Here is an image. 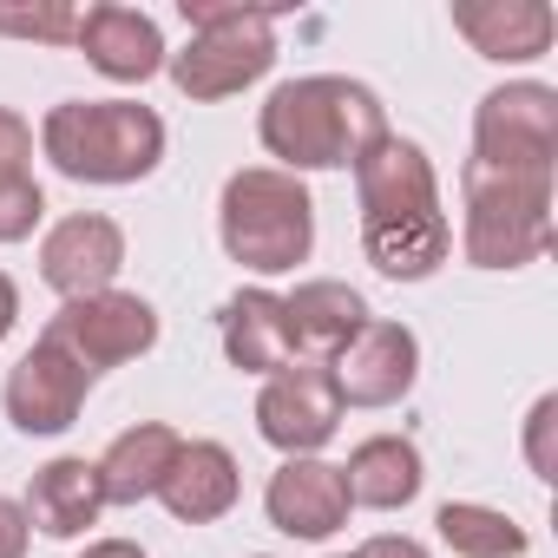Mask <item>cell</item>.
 Returning <instances> with one entry per match:
<instances>
[{
	"instance_id": "6da1fadb",
	"label": "cell",
	"mask_w": 558,
	"mask_h": 558,
	"mask_svg": "<svg viewBox=\"0 0 558 558\" xmlns=\"http://www.w3.org/2000/svg\"><path fill=\"white\" fill-rule=\"evenodd\" d=\"M256 138L276 158V171H290V178L349 171L375 138H388V106L375 86H362L349 73H303L263 99Z\"/></svg>"
},
{
	"instance_id": "7a4b0ae2",
	"label": "cell",
	"mask_w": 558,
	"mask_h": 558,
	"mask_svg": "<svg viewBox=\"0 0 558 558\" xmlns=\"http://www.w3.org/2000/svg\"><path fill=\"white\" fill-rule=\"evenodd\" d=\"M40 151L73 184H138L165 165V119L138 99H60L40 119Z\"/></svg>"
},
{
	"instance_id": "3957f363",
	"label": "cell",
	"mask_w": 558,
	"mask_h": 558,
	"mask_svg": "<svg viewBox=\"0 0 558 558\" xmlns=\"http://www.w3.org/2000/svg\"><path fill=\"white\" fill-rule=\"evenodd\" d=\"M217 236H223L230 263H243L256 276H283V269L310 263V250H316V197L303 178L276 171V165H243L223 178Z\"/></svg>"
},
{
	"instance_id": "277c9868",
	"label": "cell",
	"mask_w": 558,
	"mask_h": 558,
	"mask_svg": "<svg viewBox=\"0 0 558 558\" xmlns=\"http://www.w3.org/2000/svg\"><path fill=\"white\" fill-rule=\"evenodd\" d=\"M460 256L473 269H525L551 250V178L460 165Z\"/></svg>"
},
{
	"instance_id": "5b68a950",
	"label": "cell",
	"mask_w": 558,
	"mask_h": 558,
	"mask_svg": "<svg viewBox=\"0 0 558 558\" xmlns=\"http://www.w3.org/2000/svg\"><path fill=\"white\" fill-rule=\"evenodd\" d=\"M178 14L191 27V47L165 53V73H171V86L184 99L217 106V99H236L243 86L269 80V66H276V14L217 8V0H184Z\"/></svg>"
},
{
	"instance_id": "8992f818",
	"label": "cell",
	"mask_w": 558,
	"mask_h": 558,
	"mask_svg": "<svg viewBox=\"0 0 558 558\" xmlns=\"http://www.w3.org/2000/svg\"><path fill=\"white\" fill-rule=\"evenodd\" d=\"M40 342H53L60 355H73L93 381L106 368H125L138 355L158 349V310L132 290H99V296H80V303H60L40 329Z\"/></svg>"
},
{
	"instance_id": "52a82bcc",
	"label": "cell",
	"mask_w": 558,
	"mask_h": 558,
	"mask_svg": "<svg viewBox=\"0 0 558 558\" xmlns=\"http://www.w3.org/2000/svg\"><path fill=\"white\" fill-rule=\"evenodd\" d=\"M473 165L551 178L558 165V93L545 80H506L473 112Z\"/></svg>"
},
{
	"instance_id": "ba28073f",
	"label": "cell",
	"mask_w": 558,
	"mask_h": 558,
	"mask_svg": "<svg viewBox=\"0 0 558 558\" xmlns=\"http://www.w3.org/2000/svg\"><path fill=\"white\" fill-rule=\"evenodd\" d=\"M342 395H336V375L329 362H310L296 355L290 368H276L256 395V434L283 453V460H310L323 453L336 434H342Z\"/></svg>"
},
{
	"instance_id": "9c48e42d",
	"label": "cell",
	"mask_w": 558,
	"mask_h": 558,
	"mask_svg": "<svg viewBox=\"0 0 558 558\" xmlns=\"http://www.w3.org/2000/svg\"><path fill=\"white\" fill-rule=\"evenodd\" d=\"M119 269H125V230H119V217L73 210V217L47 223V236H40V283L60 303H80V296L112 290Z\"/></svg>"
},
{
	"instance_id": "30bf717a",
	"label": "cell",
	"mask_w": 558,
	"mask_h": 558,
	"mask_svg": "<svg viewBox=\"0 0 558 558\" xmlns=\"http://www.w3.org/2000/svg\"><path fill=\"white\" fill-rule=\"evenodd\" d=\"M86 395H93V375L60 355L53 342H34L14 368H8V388H0V408H8V421L27 434V440H53L66 434L80 414H86Z\"/></svg>"
},
{
	"instance_id": "8fae6325",
	"label": "cell",
	"mask_w": 558,
	"mask_h": 558,
	"mask_svg": "<svg viewBox=\"0 0 558 558\" xmlns=\"http://www.w3.org/2000/svg\"><path fill=\"white\" fill-rule=\"evenodd\" d=\"M329 375H336L342 408H395V401H408L414 381H421V336H414L408 323L368 316V323L355 329V342L329 362Z\"/></svg>"
},
{
	"instance_id": "7c38bea8",
	"label": "cell",
	"mask_w": 558,
	"mask_h": 558,
	"mask_svg": "<svg viewBox=\"0 0 558 558\" xmlns=\"http://www.w3.org/2000/svg\"><path fill=\"white\" fill-rule=\"evenodd\" d=\"M349 171H355L362 223H395V217H427V210H440V171H434V158H427L414 138H401V132L375 138Z\"/></svg>"
},
{
	"instance_id": "4fadbf2b",
	"label": "cell",
	"mask_w": 558,
	"mask_h": 558,
	"mask_svg": "<svg viewBox=\"0 0 558 558\" xmlns=\"http://www.w3.org/2000/svg\"><path fill=\"white\" fill-rule=\"evenodd\" d=\"M73 47L86 53V66L112 86H145L165 73V34L145 8H125V0H99V8H80V34Z\"/></svg>"
},
{
	"instance_id": "5bb4252c",
	"label": "cell",
	"mask_w": 558,
	"mask_h": 558,
	"mask_svg": "<svg viewBox=\"0 0 558 558\" xmlns=\"http://www.w3.org/2000/svg\"><path fill=\"white\" fill-rule=\"evenodd\" d=\"M263 512H269V525L276 532H290V538H336L342 525H349V486H342V466H329L323 453H310V460H283L269 473V486H263Z\"/></svg>"
},
{
	"instance_id": "9a60e30c",
	"label": "cell",
	"mask_w": 558,
	"mask_h": 558,
	"mask_svg": "<svg viewBox=\"0 0 558 558\" xmlns=\"http://www.w3.org/2000/svg\"><path fill=\"white\" fill-rule=\"evenodd\" d=\"M453 34L480 60L525 66V60H545L551 53L558 14L545 8V0H466V8H453Z\"/></svg>"
},
{
	"instance_id": "2e32d148",
	"label": "cell",
	"mask_w": 558,
	"mask_h": 558,
	"mask_svg": "<svg viewBox=\"0 0 558 558\" xmlns=\"http://www.w3.org/2000/svg\"><path fill=\"white\" fill-rule=\"evenodd\" d=\"M217 342H223V362L243 368V375H276L296 362V336H290V310L276 290H236L223 310H217Z\"/></svg>"
},
{
	"instance_id": "e0dca14e",
	"label": "cell",
	"mask_w": 558,
	"mask_h": 558,
	"mask_svg": "<svg viewBox=\"0 0 558 558\" xmlns=\"http://www.w3.org/2000/svg\"><path fill=\"white\" fill-rule=\"evenodd\" d=\"M158 499H165V512L178 525H217L243 499V466H236V453L223 440H184L165 486H158Z\"/></svg>"
},
{
	"instance_id": "ac0fdd59",
	"label": "cell",
	"mask_w": 558,
	"mask_h": 558,
	"mask_svg": "<svg viewBox=\"0 0 558 558\" xmlns=\"http://www.w3.org/2000/svg\"><path fill=\"white\" fill-rule=\"evenodd\" d=\"M27 525L47 532V538H86L106 512V493H99V466L86 453H60L47 460L34 480H27Z\"/></svg>"
},
{
	"instance_id": "d6986e66",
	"label": "cell",
	"mask_w": 558,
	"mask_h": 558,
	"mask_svg": "<svg viewBox=\"0 0 558 558\" xmlns=\"http://www.w3.org/2000/svg\"><path fill=\"white\" fill-rule=\"evenodd\" d=\"M342 486H349V506H362V512H401L421 499L427 460L408 434H368V440H355Z\"/></svg>"
},
{
	"instance_id": "ffe728a7",
	"label": "cell",
	"mask_w": 558,
	"mask_h": 558,
	"mask_svg": "<svg viewBox=\"0 0 558 558\" xmlns=\"http://www.w3.org/2000/svg\"><path fill=\"white\" fill-rule=\"evenodd\" d=\"M283 310H290L296 355L310 362H336L355 342V329L368 323V296L342 283V276H310V283H296V296H283Z\"/></svg>"
},
{
	"instance_id": "44dd1931",
	"label": "cell",
	"mask_w": 558,
	"mask_h": 558,
	"mask_svg": "<svg viewBox=\"0 0 558 558\" xmlns=\"http://www.w3.org/2000/svg\"><path fill=\"white\" fill-rule=\"evenodd\" d=\"M178 447H184V434L165 427V421H138V427L112 434V447L93 460L106 506H145V499H158V486H165Z\"/></svg>"
},
{
	"instance_id": "7402d4cb",
	"label": "cell",
	"mask_w": 558,
	"mask_h": 558,
	"mask_svg": "<svg viewBox=\"0 0 558 558\" xmlns=\"http://www.w3.org/2000/svg\"><path fill=\"white\" fill-rule=\"evenodd\" d=\"M362 250H368V263L381 276H395V283H427V276L453 256V223H447V210L362 223Z\"/></svg>"
},
{
	"instance_id": "603a6c76",
	"label": "cell",
	"mask_w": 558,
	"mask_h": 558,
	"mask_svg": "<svg viewBox=\"0 0 558 558\" xmlns=\"http://www.w3.org/2000/svg\"><path fill=\"white\" fill-rule=\"evenodd\" d=\"M434 525H440V545L460 558H525L532 551L525 525L499 506H480V499H447L434 512Z\"/></svg>"
},
{
	"instance_id": "cb8c5ba5",
	"label": "cell",
	"mask_w": 558,
	"mask_h": 558,
	"mask_svg": "<svg viewBox=\"0 0 558 558\" xmlns=\"http://www.w3.org/2000/svg\"><path fill=\"white\" fill-rule=\"evenodd\" d=\"M47 223V191L34 178H0V243H27Z\"/></svg>"
},
{
	"instance_id": "d4e9b609",
	"label": "cell",
	"mask_w": 558,
	"mask_h": 558,
	"mask_svg": "<svg viewBox=\"0 0 558 558\" xmlns=\"http://www.w3.org/2000/svg\"><path fill=\"white\" fill-rule=\"evenodd\" d=\"M0 34L66 47V40L80 34V8H0Z\"/></svg>"
},
{
	"instance_id": "484cf974",
	"label": "cell",
	"mask_w": 558,
	"mask_h": 558,
	"mask_svg": "<svg viewBox=\"0 0 558 558\" xmlns=\"http://www.w3.org/2000/svg\"><path fill=\"white\" fill-rule=\"evenodd\" d=\"M551 421H558V395H538L532 414H525V466H532L538 480L558 473V460H551Z\"/></svg>"
},
{
	"instance_id": "4316f807",
	"label": "cell",
	"mask_w": 558,
	"mask_h": 558,
	"mask_svg": "<svg viewBox=\"0 0 558 558\" xmlns=\"http://www.w3.org/2000/svg\"><path fill=\"white\" fill-rule=\"evenodd\" d=\"M0 178H34V125L0 106Z\"/></svg>"
},
{
	"instance_id": "83f0119b",
	"label": "cell",
	"mask_w": 558,
	"mask_h": 558,
	"mask_svg": "<svg viewBox=\"0 0 558 558\" xmlns=\"http://www.w3.org/2000/svg\"><path fill=\"white\" fill-rule=\"evenodd\" d=\"M34 545V525H27V506L0 493V558H27Z\"/></svg>"
},
{
	"instance_id": "f1b7e54d",
	"label": "cell",
	"mask_w": 558,
	"mask_h": 558,
	"mask_svg": "<svg viewBox=\"0 0 558 558\" xmlns=\"http://www.w3.org/2000/svg\"><path fill=\"white\" fill-rule=\"evenodd\" d=\"M336 558H427V545L408 538V532H375V538H362L355 551H336Z\"/></svg>"
},
{
	"instance_id": "f546056e",
	"label": "cell",
	"mask_w": 558,
	"mask_h": 558,
	"mask_svg": "<svg viewBox=\"0 0 558 558\" xmlns=\"http://www.w3.org/2000/svg\"><path fill=\"white\" fill-rule=\"evenodd\" d=\"M14 323H21V290H14V276L0 269V342L14 336Z\"/></svg>"
},
{
	"instance_id": "4dcf8cb0",
	"label": "cell",
	"mask_w": 558,
	"mask_h": 558,
	"mask_svg": "<svg viewBox=\"0 0 558 558\" xmlns=\"http://www.w3.org/2000/svg\"><path fill=\"white\" fill-rule=\"evenodd\" d=\"M80 558H145V545H132V538H86Z\"/></svg>"
},
{
	"instance_id": "1f68e13d",
	"label": "cell",
	"mask_w": 558,
	"mask_h": 558,
	"mask_svg": "<svg viewBox=\"0 0 558 558\" xmlns=\"http://www.w3.org/2000/svg\"><path fill=\"white\" fill-rule=\"evenodd\" d=\"M256 558H269V551H256Z\"/></svg>"
}]
</instances>
